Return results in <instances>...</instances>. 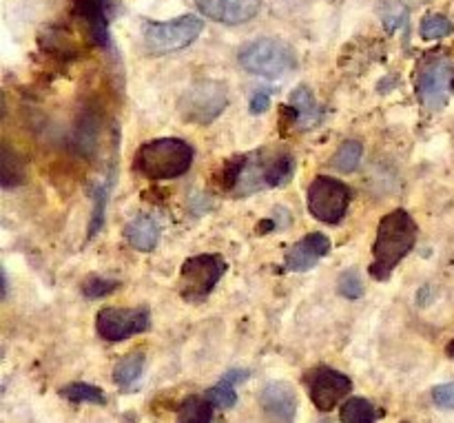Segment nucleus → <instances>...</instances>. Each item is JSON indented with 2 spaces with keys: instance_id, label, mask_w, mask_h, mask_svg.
<instances>
[{
  "instance_id": "23",
  "label": "nucleus",
  "mask_w": 454,
  "mask_h": 423,
  "mask_svg": "<svg viewBox=\"0 0 454 423\" xmlns=\"http://www.w3.org/2000/svg\"><path fill=\"white\" fill-rule=\"evenodd\" d=\"M362 153H364L362 142L346 140L344 145L337 149L335 158H333V167H335L340 173H353L355 168L359 167V162H362Z\"/></svg>"
},
{
  "instance_id": "5",
  "label": "nucleus",
  "mask_w": 454,
  "mask_h": 423,
  "mask_svg": "<svg viewBox=\"0 0 454 423\" xmlns=\"http://www.w3.org/2000/svg\"><path fill=\"white\" fill-rule=\"evenodd\" d=\"M202 29L204 20L193 13L167 22H145V47L153 56H167L193 44Z\"/></svg>"
},
{
  "instance_id": "3",
  "label": "nucleus",
  "mask_w": 454,
  "mask_h": 423,
  "mask_svg": "<svg viewBox=\"0 0 454 423\" xmlns=\"http://www.w3.org/2000/svg\"><path fill=\"white\" fill-rule=\"evenodd\" d=\"M193 146L180 137L149 140L136 151L133 168L149 180H173L184 176L193 164Z\"/></svg>"
},
{
  "instance_id": "6",
  "label": "nucleus",
  "mask_w": 454,
  "mask_h": 423,
  "mask_svg": "<svg viewBox=\"0 0 454 423\" xmlns=\"http://www.w3.org/2000/svg\"><path fill=\"white\" fill-rule=\"evenodd\" d=\"M226 262L217 253L189 257L180 270V295L189 304H202L224 278Z\"/></svg>"
},
{
  "instance_id": "10",
  "label": "nucleus",
  "mask_w": 454,
  "mask_h": 423,
  "mask_svg": "<svg viewBox=\"0 0 454 423\" xmlns=\"http://www.w3.org/2000/svg\"><path fill=\"white\" fill-rule=\"evenodd\" d=\"M151 315L146 309H102L96 319V331L106 341H124L149 331Z\"/></svg>"
},
{
  "instance_id": "30",
  "label": "nucleus",
  "mask_w": 454,
  "mask_h": 423,
  "mask_svg": "<svg viewBox=\"0 0 454 423\" xmlns=\"http://www.w3.org/2000/svg\"><path fill=\"white\" fill-rule=\"evenodd\" d=\"M270 89L269 91H266V89H257L255 93H253V98H251V114H255V115H260V114H264L266 109H269L270 106Z\"/></svg>"
},
{
  "instance_id": "26",
  "label": "nucleus",
  "mask_w": 454,
  "mask_h": 423,
  "mask_svg": "<svg viewBox=\"0 0 454 423\" xmlns=\"http://www.w3.org/2000/svg\"><path fill=\"white\" fill-rule=\"evenodd\" d=\"M106 186H98L93 189V215L89 220V231H87V239H93L105 226V213H106Z\"/></svg>"
},
{
  "instance_id": "32",
  "label": "nucleus",
  "mask_w": 454,
  "mask_h": 423,
  "mask_svg": "<svg viewBox=\"0 0 454 423\" xmlns=\"http://www.w3.org/2000/svg\"><path fill=\"white\" fill-rule=\"evenodd\" d=\"M322 423H333V421H322Z\"/></svg>"
},
{
  "instance_id": "1",
  "label": "nucleus",
  "mask_w": 454,
  "mask_h": 423,
  "mask_svg": "<svg viewBox=\"0 0 454 423\" xmlns=\"http://www.w3.org/2000/svg\"><path fill=\"white\" fill-rule=\"evenodd\" d=\"M295 160L284 149H257L231 158L222 171V186L231 195L247 198L266 189H278L291 182Z\"/></svg>"
},
{
  "instance_id": "13",
  "label": "nucleus",
  "mask_w": 454,
  "mask_h": 423,
  "mask_svg": "<svg viewBox=\"0 0 454 423\" xmlns=\"http://www.w3.org/2000/svg\"><path fill=\"white\" fill-rule=\"evenodd\" d=\"M331 239L324 233H309L288 248L286 257H284V266L293 273H306V270L315 269L317 262L331 253Z\"/></svg>"
},
{
  "instance_id": "9",
  "label": "nucleus",
  "mask_w": 454,
  "mask_h": 423,
  "mask_svg": "<svg viewBox=\"0 0 454 423\" xmlns=\"http://www.w3.org/2000/svg\"><path fill=\"white\" fill-rule=\"evenodd\" d=\"M350 200L353 193L337 177L319 176L309 186V211L324 224H340L348 211Z\"/></svg>"
},
{
  "instance_id": "17",
  "label": "nucleus",
  "mask_w": 454,
  "mask_h": 423,
  "mask_svg": "<svg viewBox=\"0 0 454 423\" xmlns=\"http://www.w3.org/2000/svg\"><path fill=\"white\" fill-rule=\"evenodd\" d=\"M124 238L127 242L131 244L136 251L142 253H151L155 247H158V239H160V226L153 217L149 215H137L124 226Z\"/></svg>"
},
{
  "instance_id": "4",
  "label": "nucleus",
  "mask_w": 454,
  "mask_h": 423,
  "mask_svg": "<svg viewBox=\"0 0 454 423\" xmlns=\"http://www.w3.org/2000/svg\"><path fill=\"white\" fill-rule=\"evenodd\" d=\"M238 60L244 71L260 78L278 80L297 69L295 49L282 38L264 35L244 44L238 53Z\"/></svg>"
},
{
  "instance_id": "14",
  "label": "nucleus",
  "mask_w": 454,
  "mask_h": 423,
  "mask_svg": "<svg viewBox=\"0 0 454 423\" xmlns=\"http://www.w3.org/2000/svg\"><path fill=\"white\" fill-rule=\"evenodd\" d=\"M260 406L275 423H293L297 415V395L288 381H269L260 393Z\"/></svg>"
},
{
  "instance_id": "18",
  "label": "nucleus",
  "mask_w": 454,
  "mask_h": 423,
  "mask_svg": "<svg viewBox=\"0 0 454 423\" xmlns=\"http://www.w3.org/2000/svg\"><path fill=\"white\" fill-rule=\"evenodd\" d=\"M248 380L247 371H229L211 390L207 393V399L220 411H231L238 403V384Z\"/></svg>"
},
{
  "instance_id": "19",
  "label": "nucleus",
  "mask_w": 454,
  "mask_h": 423,
  "mask_svg": "<svg viewBox=\"0 0 454 423\" xmlns=\"http://www.w3.org/2000/svg\"><path fill=\"white\" fill-rule=\"evenodd\" d=\"M142 371H145V353H129L127 357H122L118 362L114 371V380L115 384L120 386L122 390L131 388L137 380L142 377Z\"/></svg>"
},
{
  "instance_id": "20",
  "label": "nucleus",
  "mask_w": 454,
  "mask_h": 423,
  "mask_svg": "<svg viewBox=\"0 0 454 423\" xmlns=\"http://www.w3.org/2000/svg\"><path fill=\"white\" fill-rule=\"evenodd\" d=\"M213 403L207 397H186L177 411V423H211Z\"/></svg>"
},
{
  "instance_id": "27",
  "label": "nucleus",
  "mask_w": 454,
  "mask_h": 423,
  "mask_svg": "<svg viewBox=\"0 0 454 423\" xmlns=\"http://www.w3.org/2000/svg\"><path fill=\"white\" fill-rule=\"evenodd\" d=\"M120 288L118 279H106V278H98V275H91L82 282V295L89 297V300H100V297L111 295Z\"/></svg>"
},
{
  "instance_id": "7",
  "label": "nucleus",
  "mask_w": 454,
  "mask_h": 423,
  "mask_svg": "<svg viewBox=\"0 0 454 423\" xmlns=\"http://www.w3.org/2000/svg\"><path fill=\"white\" fill-rule=\"evenodd\" d=\"M415 82L421 105L433 111L443 109L454 91V62L442 51H433L421 60Z\"/></svg>"
},
{
  "instance_id": "31",
  "label": "nucleus",
  "mask_w": 454,
  "mask_h": 423,
  "mask_svg": "<svg viewBox=\"0 0 454 423\" xmlns=\"http://www.w3.org/2000/svg\"><path fill=\"white\" fill-rule=\"evenodd\" d=\"M448 355H450V357H454V340L450 341V344H448Z\"/></svg>"
},
{
  "instance_id": "28",
  "label": "nucleus",
  "mask_w": 454,
  "mask_h": 423,
  "mask_svg": "<svg viewBox=\"0 0 454 423\" xmlns=\"http://www.w3.org/2000/svg\"><path fill=\"white\" fill-rule=\"evenodd\" d=\"M337 293L341 297H346V300H359V297H364V282L357 270H346V273H341L340 282H337Z\"/></svg>"
},
{
  "instance_id": "25",
  "label": "nucleus",
  "mask_w": 454,
  "mask_h": 423,
  "mask_svg": "<svg viewBox=\"0 0 454 423\" xmlns=\"http://www.w3.org/2000/svg\"><path fill=\"white\" fill-rule=\"evenodd\" d=\"M419 34L424 40H439L448 38L454 34V25L448 16L443 13H428V16L421 20Z\"/></svg>"
},
{
  "instance_id": "21",
  "label": "nucleus",
  "mask_w": 454,
  "mask_h": 423,
  "mask_svg": "<svg viewBox=\"0 0 454 423\" xmlns=\"http://www.w3.org/2000/svg\"><path fill=\"white\" fill-rule=\"evenodd\" d=\"M340 419L341 423H375L377 411L368 399L350 397L348 402L341 403Z\"/></svg>"
},
{
  "instance_id": "12",
  "label": "nucleus",
  "mask_w": 454,
  "mask_h": 423,
  "mask_svg": "<svg viewBox=\"0 0 454 423\" xmlns=\"http://www.w3.org/2000/svg\"><path fill=\"white\" fill-rule=\"evenodd\" d=\"M200 13L222 25H244L260 13V0H195Z\"/></svg>"
},
{
  "instance_id": "24",
  "label": "nucleus",
  "mask_w": 454,
  "mask_h": 423,
  "mask_svg": "<svg viewBox=\"0 0 454 423\" xmlns=\"http://www.w3.org/2000/svg\"><path fill=\"white\" fill-rule=\"evenodd\" d=\"M22 177H25V171H22V164L18 162V155L4 145L3 153H0V182L4 189H12V186L20 184Z\"/></svg>"
},
{
  "instance_id": "16",
  "label": "nucleus",
  "mask_w": 454,
  "mask_h": 423,
  "mask_svg": "<svg viewBox=\"0 0 454 423\" xmlns=\"http://www.w3.org/2000/svg\"><path fill=\"white\" fill-rule=\"evenodd\" d=\"M78 16L87 20L91 38L96 44L106 47L109 44V20H106V0H74Z\"/></svg>"
},
{
  "instance_id": "11",
  "label": "nucleus",
  "mask_w": 454,
  "mask_h": 423,
  "mask_svg": "<svg viewBox=\"0 0 454 423\" xmlns=\"http://www.w3.org/2000/svg\"><path fill=\"white\" fill-rule=\"evenodd\" d=\"M306 386H309V395L313 399L315 408L322 412H331L353 390L350 377L328 366H319L310 371L309 377H306Z\"/></svg>"
},
{
  "instance_id": "29",
  "label": "nucleus",
  "mask_w": 454,
  "mask_h": 423,
  "mask_svg": "<svg viewBox=\"0 0 454 423\" xmlns=\"http://www.w3.org/2000/svg\"><path fill=\"white\" fill-rule=\"evenodd\" d=\"M433 402L437 403L439 408H443V411H454V381L437 386V388L433 390Z\"/></svg>"
},
{
  "instance_id": "15",
  "label": "nucleus",
  "mask_w": 454,
  "mask_h": 423,
  "mask_svg": "<svg viewBox=\"0 0 454 423\" xmlns=\"http://www.w3.org/2000/svg\"><path fill=\"white\" fill-rule=\"evenodd\" d=\"M282 115L291 118V124H295L297 131H310V129H315L322 122L324 111L309 87H297L291 93L288 105L282 109Z\"/></svg>"
},
{
  "instance_id": "22",
  "label": "nucleus",
  "mask_w": 454,
  "mask_h": 423,
  "mask_svg": "<svg viewBox=\"0 0 454 423\" xmlns=\"http://www.w3.org/2000/svg\"><path fill=\"white\" fill-rule=\"evenodd\" d=\"M60 395L65 399H69L71 403H93V406H105L106 397L102 395V390L98 386L91 384H69L60 390Z\"/></svg>"
},
{
  "instance_id": "8",
  "label": "nucleus",
  "mask_w": 454,
  "mask_h": 423,
  "mask_svg": "<svg viewBox=\"0 0 454 423\" xmlns=\"http://www.w3.org/2000/svg\"><path fill=\"white\" fill-rule=\"evenodd\" d=\"M229 105V89L220 80H198L180 96L177 109L186 122L208 124Z\"/></svg>"
},
{
  "instance_id": "2",
  "label": "nucleus",
  "mask_w": 454,
  "mask_h": 423,
  "mask_svg": "<svg viewBox=\"0 0 454 423\" xmlns=\"http://www.w3.org/2000/svg\"><path fill=\"white\" fill-rule=\"evenodd\" d=\"M417 244V224L406 208H395L381 217L377 226V239L372 244L371 275L380 282L390 279L402 260L411 255Z\"/></svg>"
}]
</instances>
